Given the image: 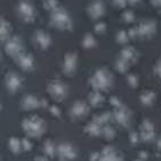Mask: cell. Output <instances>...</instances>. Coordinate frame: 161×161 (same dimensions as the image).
I'll list each match as a JSON object with an SVG mask.
<instances>
[{"label": "cell", "instance_id": "19", "mask_svg": "<svg viewBox=\"0 0 161 161\" xmlns=\"http://www.w3.org/2000/svg\"><path fill=\"white\" fill-rule=\"evenodd\" d=\"M151 3L154 7H158V8H161V0H151Z\"/></svg>", "mask_w": 161, "mask_h": 161}, {"label": "cell", "instance_id": "2", "mask_svg": "<svg viewBox=\"0 0 161 161\" xmlns=\"http://www.w3.org/2000/svg\"><path fill=\"white\" fill-rule=\"evenodd\" d=\"M17 14L22 21L26 23H31L36 19V8L30 1L28 0H21L17 5Z\"/></svg>", "mask_w": 161, "mask_h": 161}, {"label": "cell", "instance_id": "4", "mask_svg": "<svg viewBox=\"0 0 161 161\" xmlns=\"http://www.w3.org/2000/svg\"><path fill=\"white\" fill-rule=\"evenodd\" d=\"M105 13V6L101 0H94L87 6V14L90 19H101Z\"/></svg>", "mask_w": 161, "mask_h": 161}, {"label": "cell", "instance_id": "7", "mask_svg": "<svg viewBox=\"0 0 161 161\" xmlns=\"http://www.w3.org/2000/svg\"><path fill=\"white\" fill-rule=\"evenodd\" d=\"M34 40L41 48H47L50 45V38L45 31H37L34 34Z\"/></svg>", "mask_w": 161, "mask_h": 161}, {"label": "cell", "instance_id": "13", "mask_svg": "<svg viewBox=\"0 0 161 161\" xmlns=\"http://www.w3.org/2000/svg\"><path fill=\"white\" fill-rule=\"evenodd\" d=\"M136 55V53H135V50H134V48H126V49L122 50V57H124V59H126V61H129V59H133L134 56Z\"/></svg>", "mask_w": 161, "mask_h": 161}, {"label": "cell", "instance_id": "15", "mask_svg": "<svg viewBox=\"0 0 161 161\" xmlns=\"http://www.w3.org/2000/svg\"><path fill=\"white\" fill-rule=\"evenodd\" d=\"M95 45V39L92 34H87L86 37L84 38V46L87 47V48H90Z\"/></svg>", "mask_w": 161, "mask_h": 161}, {"label": "cell", "instance_id": "6", "mask_svg": "<svg viewBox=\"0 0 161 161\" xmlns=\"http://www.w3.org/2000/svg\"><path fill=\"white\" fill-rule=\"evenodd\" d=\"M110 79L111 78L106 71H98L93 78V81L97 87H105L110 84Z\"/></svg>", "mask_w": 161, "mask_h": 161}, {"label": "cell", "instance_id": "14", "mask_svg": "<svg viewBox=\"0 0 161 161\" xmlns=\"http://www.w3.org/2000/svg\"><path fill=\"white\" fill-rule=\"evenodd\" d=\"M122 19H124L126 23H133L134 19H135V16H134V13L131 10H125L121 15Z\"/></svg>", "mask_w": 161, "mask_h": 161}, {"label": "cell", "instance_id": "1", "mask_svg": "<svg viewBox=\"0 0 161 161\" xmlns=\"http://www.w3.org/2000/svg\"><path fill=\"white\" fill-rule=\"evenodd\" d=\"M50 23L59 30H70L72 28V19L70 14L62 7L50 13Z\"/></svg>", "mask_w": 161, "mask_h": 161}, {"label": "cell", "instance_id": "17", "mask_svg": "<svg viewBox=\"0 0 161 161\" xmlns=\"http://www.w3.org/2000/svg\"><path fill=\"white\" fill-rule=\"evenodd\" d=\"M111 3L118 8H125L128 5V0H111Z\"/></svg>", "mask_w": 161, "mask_h": 161}, {"label": "cell", "instance_id": "5", "mask_svg": "<svg viewBox=\"0 0 161 161\" xmlns=\"http://www.w3.org/2000/svg\"><path fill=\"white\" fill-rule=\"evenodd\" d=\"M22 41L19 40V37H13L9 38L8 41L6 42V52L9 55L13 56H19L22 54Z\"/></svg>", "mask_w": 161, "mask_h": 161}, {"label": "cell", "instance_id": "12", "mask_svg": "<svg viewBox=\"0 0 161 161\" xmlns=\"http://www.w3.org/2000/svg\"><path fill=\"white\" fill-rule=\"evenodd\" d=\"M43 7H45V9L53 13L54 10H56L61 6H59L58 0H43Z\"/></svg>", "mask_w": 161, "mask_h": 161}, {"label": "cell", "instance_id": "11", "mask_svg": "<svg viewBox=\"0 0 161 161\" xmlns=\"http://www.w3.org/2000/svg\"><path fill=\"white\" fill-rule=\"evenodd\" d=\"M6 82L9 89H17V87L19 86V78L15 73H9L6 78Z\"/></svg>", "mask_w": 161, "mask_h": 161}, {"label": "cell", "instance_id": "21", "mask_svg": "<svg viewBox=\"0 0 161 161\" xmlns=\"http://www.w3.org/2000/svg\"><path fill=\"white\" fill-rule=\"evenodd\" d=\"M158 70H159V73H160V75H161V62H160V63H159Z\"/></svg>", "mask_w": 161, "mask_h": 161}, {"label": "cell", "instance_id": "9", "mask_svg": "<svg viewBox=\"0 0 161 161\" xmlns=\"http://www.w3.org/2000/svg\"><path fill=\"white\" fill-rule=\"evenodd\" d=\"M19 66H22L25 70H29L33 65V59H32L31 56L26 55V54H21L19 56Z\"/></svg>", "mask_w": 161, "mask_h": 161}, {"label": "cell", "instance_id": "8", "mask_svg": "<svg viewBox=\"0 0 161 161\" xmlns=\"http://www.w3.org/2000/svg\"><path fill=\"white\" fill-rule=\"evenodd\" d=\"M75 69V56L73 54H70L65 57L64 63V71L65 73H71Z\"/></svg>", "mask_w": 161, "mask_h": 161}, {"label": "cell", "instance_id": "10", "mask_svg": "<svg viewBox=\"0 0 161 161\" xmlns=\"http://www.w3.org/2000/svg\"><path fill=\"white\" fill-rule=\"evenodd\" d=\"M10 32H12V26L9 22L5 19H1V39L3 40L9 39Z\"/></svg>", "mask_w": 161, "mask_h": 161}, {"label": "cell", "instance_id": "20", "mask_svg": "<svg viewBox=\"0 0 161 161\" xmlns=\"http://www.w3.org/2000/svg\"><path fill=\"white\" fill-rule=\"evenodd\" d=\"M141 0H128V3L129 5H136V3H140Z\"/></svg>", "mask_w": 161, "mask_h": 161}, {"label": "cell", "instance_id": "18", "mask_svg": "<svg viewBox=\"0 0 161 161\" xmlns=\"http://www.w3.org/2000/svg\"><path fill=\"white\" fill-rule=\"evenodd\" d=\"M105 23H102V22H99V23H97L96 25H95V31L97 32V33H103V32L105 31Z\"/></svg>", "mask_w": 161, "mask_h": 161}, {"label": "cell", "instance_id": "3", "mask_svg": "<svg viewBox=\"0 0 161 161\" xmlns=\"http://www.w3.org/2000/svg\"><path fill=\"white\" fill-rule=\"evenodd\" d=\"M135 29L137 32V37L150 38L154 36L155 31H157V24L152 19H145V21L141 22L137 26H135Z\"/></svg>", "mask_w": 161, "mask_h": 161}, {"label": "cell", "instance_id": "16", "mask_svg": "<svg viewBox=\"0 0 161 161\" xmlns=\"http://www.w3.org/2000/svg\"><path fill=\"white\" fill-rule=\"evenodd\" d=\"M128 38H129V34L126 33L125 31H119L118 36H117V40L120 43H126L128 41Z\"/></svg>", "mask_w": 161, "mask_h": 161}]
</instances>
